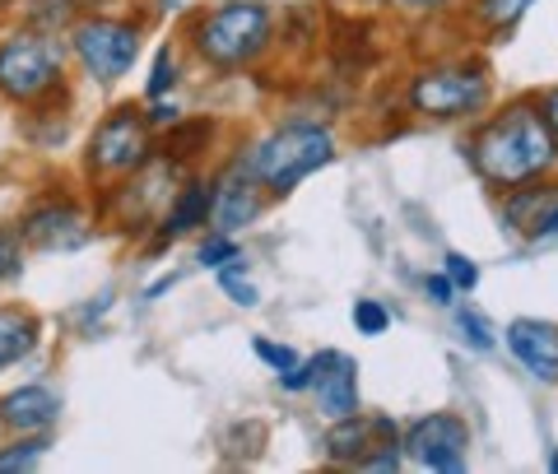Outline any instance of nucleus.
<instances>
[{"instance_id":"1","label":"nucleus","mask_w":558,"mask_h":474,"mask_svg":"<svg viewBox=\"0 0 558 474\" xmlns=\"http://www.w3.org/2000/svg\"><path fill=\"white\" fill-rule=\"evenodd\" d=\"M465 158L484 186L508 191L549 178L558 168V135L539 112V98H512L465 139Z\"/></svg>"},{"instance_id":"2","label":"nucleus","mask_w":558,"mask_h":474,"mask_svg":"<svg viewBox=\"0 0 558 474\" xmlns=\"http://www.w3.org/2000/svg\"><path fill=\"white\" fill-rule=\"evenodd\" d=\"M191 51L219 75L247 70L270 51L275 42V10L260 0H219V5L201 10L186 28Z\"/></svg>"},{"instance_id":"3","label":"nucleus","mask_w":558,"mask_h":474,"mask_svg":"<svg viewBox=\"0 0 558 474\" xmlns=\"http://www.w3.org/2000/svg\"><path fill=\"white\" fill-rule=\"evenodd\" d=\"M336 158V135L317 121H284L247 149V168L260 178L270 196H289L299 182H307L317 168Z\"/></svg>"},{"instance_id":"4","label":"nucleus","mask_w":558,"mask_h":474,"mask_svg":"<svg viewBox=\"0 0 558 474\" xmlns=\"http://www.w3.org/2000/svg\"><path fill=\"white\" fill-rule=\"evenodd\" d=\"M65 65L61 47L38 28H20L0 38V98L10 108H43L61 89Z\"/></svg>"},{"instance_id":"5","label":"nucleus","mask_w":558,"mask_h":474,"mask_svg":"<svg viewBox=\"0 0 558 474\" xmlns=\"http://www.w3.org/2000/svg\"><path fill=\"white\" fill-rule=\"evenodd\" d=\"M154 154H159V145H154V126L145 121V108L121 102V108H112L94 126L84 168H89L94 178H131V172L145 168Z\"/></svg>"},{"instance_id":"6","label":"nucleus","mask_w":558,"mask_h":474,"mask_svg":"<svg viewBox=\"0 0 558 474\" xmlns=\"http://www.w3.org/2000/svg\"><path fill=\"white\" fill-rule=\"evenodd\" d=\"M488 84L484 65H428L410 80V108L428 121H461L480 117L488 108Z\"/></svg>"},{"instance_id":"7","label":"nucleus","mask_w":558,"mask_h":474,"mask_svg":"<svg viewBox=\"0 0 558 474\" xmlns=\"http://www.w3.org/2000/svg\"><path fill=\"white\" fill-rule=\"evenodd\" d=\"M70 51H75V61L89 80L117 84L131 75V65L140 57V28L131 20H112V14L80 20L70 24Z\"/></svg>"},{"instance_id":"8","label":"nucleus","mask_w":558,"mask_h":474,"mask_svg":"<svg viewBox=\"0 0 558 474\" xmlns=\"http://www.w3.org/2000/svg\"><path fill=\"white\" fill-rule=\"evenodd\" d=\"M400 447H405V461L424 465V470H438V474H461L465 461H470V428L461 414H424L414 418L400 437Z\"/></svg>"},{"instance_id":"9","label":"nucleus","mask_w":558,"mask_h":474,"mask_svg":"<svg viewBox=\"0 0 558 474\" xmlns=\"http://www.w3.org/2000/svg\"><path fill=\"white\" fill-rule=\"evenodd\" d=\"M20 238L33 252H80L94 238V223L75 200H47L20 219Z\"/></svg>"},{"instance_id":"10","label":"nucleus","mask_w":558,"mask_h":474,"mask_svg":"<svg viewBox=\"0 0 558 474\" xmlns=\"http://www.w3.org/2000/svg\"><path fill=\"white\" fill-rule=\"evenodd\" d=\"M270 191L260 186V178L247 168V158H233L229 168L215 178V209H209V228L215 233H238V228L256 223V215L266 209Z\"/></svg>"},{"instance_id":"11","label":"nucleus","mask_w":558,"mask_h":474,"mask_svg":"<svg viewBox=\"0 0 558 474\" xmlns=\"http://www.w3.org/2000/svg\"><path fill=\"white\" fill-rule=\"evenodd\" d=\"M312 400H317V414L326 424H336V418H349L363 410L359 400V363L340 354V349H326V354L312 358Z\"/></svg>"},{"instance_id":"12","label":"nucleus","mask_w":558,"mask_h":474,"mask_svg":"<svg viewBox=\"0 0 558 474\" xmlns=\"http://www.w3.org/2000/svg\"><path fill=\"white\" fill-rule=\"evenodd\" d=\"M396 442V424L387 414H349V418H336V424L326 428L322 437V455L330 465H363L377 447H387Z\"/></svg>"},{"instance_id":"13","label":"nucleus","mask_w":558,"mask_h":474,"mask_svg":"<svg viewBox=\"0 0 558 474\" xmlns=\"http://www.w3.org/2000/svg\"><path fill=\"white\" fill-rule=\"evenodd\" d=\"M502 344L512 349V358L526 367L535 381L558 386V326L539 321V316H517L502 330Z\"/></svg>"},{"instance_id":"14","label":"nucleus","mask_w":558,"mask_h":474,"mask_svg":"<svg viewBox=\"0 0 558 474\" xmlns=\"http://www.w3.org/2000/svg\"><path fill=\"white\" fill-rule=\"evenodd\" d=\"M61 418V396L43 381H28L20 391L0 396V428L5 433H51Z\"/></svg>"},{"instance_id":"15","label":"nucleus","mask_w":558,"mask_h":474,"mask_svg":"<svg viewBox=\"0 0 558 474\" xmlns=\"http://www.w3.org/2000/svg\"><path fill=\"white\" fill-rule=\"evenodd\" d=\"M558 200V182L549 178H535V182H521V186H508L502 191V205H498V219L502 228H512L521 238H535V228L545 223V215Z\"/></svg>"},{"instance_id":"16","label":"nucleus","mask_w":558,"mask_h":474,"mask_svg":"<svg viewBox=\"0 0 558 474\" xmlns=\"http://www.w3.org/2000/svg\"><path fill=\"white\" fill-rule=\"evenodd\" d=\"M209 209H215V178H186L168 200V228L172 233H196L209 223Z\"/></svg>"},{"instance_id":"17","label":"nucleus","mask_w":558,"mask_h":474,"mask_svg":"<svg viewBox=\"0 0 558 474\" xmlns=\"http://www.w3.org/2000/svg\"><path fill=\"white\" fill-rule=\"evenodd\" d=\"M43 340V321L33 316L28 307H14V303H0V373L10 363H24L33 349Z\"/></svg>"},{"instance_id":"18","label":"nucleus","mask_w":558,"mask_h":474,"mask_svg":"<svg viewBox=\"0 0 558 474\" xmlns=\"http://www.w3.org/2000/svg\"><path fill=\"white\" fill-rule=\"evenodd\" d=\"M219 135V126L209 117H196V121H172L159 139V154L172 158V163H186V158H196L201 149H209V139Z\"/></svg>"},{"instance_id":"19","label":"nucleus","mask_w":558,"mask_h":474,"mask_svg":"<svg viewBox=\"0 0 558 474\" xmlns=\"http://www.w3.org/2000/svg\"><path fill=\"white\" fill-rule=\"evenodd\" d=\"M47 447H51V433H14V442L0 447V474L33 470L47 455Z\"/></svg>"},{"instance_id":"20","label":"nucleus","mask_w":558,"mask_h":474,"mask_svg":"<svg viewBox=\"0 0 558 474\" xmlns=\"http://www.w3.org/2000/svg\"><path fill=\"white\" fill-rule=\"evenodd\" d=\"M531 5L535 0H470V14H475L488 33H508Z\"/></svg>"},{"instance_id":"21","label":"nucleus","mask_w":558,"mask_h":474,"mask_svg":"<svg viewBox=\"0 0 558 474\" xmlns=\"http://www.w3.org/2000/svg\"><path fill=\"white\" fill-rule=\"evenodd\" d=\"M451 312H457V330H461V344H470V349H475V354H488V349H494L498 344V336H494V326H488L484 321V316L475 312V307H451Z\"/></svg>"},{"instance_id":"22","label":"nucleus","mask_w":558,"mask_h":474,"mask_svg":"<svg viewBox=\"0 0 558 474\" xmlns=\"http://www.w3.org/2000/svg\"><path fill=\"white\" fill-rule=\"evenodd\" d=\"M172 84H178V51H172L168 42L159 47V57H154V70H149V80H145V98H168L172 94Z\"/></svg>"},{"instance_id":"23","label":"nucleus","mask_w":558,"mask_h":474,"mask_svg":"<svg viewBox=\"0 0 558 474\" xmlns=\"http://www.w3.org/2000/svg\"><path fill=\"white\" fill-rule=\"evenodd\" d=\"M242 252H238V242H233V233H215V228H209L205 233V242L196 247V260L205 270H223L229 266V260H238Z\"/></svg>"},{"instance_id":"24","label":"nucleus","mask_w":558,"mask_h":474,"mask_svg":"<svg viewBox=\"0 0 558 474\" xmlns=\"http://www.w3.org/2000/svg\"><path fill=\"white\" fill-rule=\"evenodd\" d=\"M219 289L229 293L238 307H256V297H260V293H256V284L247 279V266H242V256H238V260H229V266L219 270Z\"/></svg>"},{"instance_id":"25","label":"nucleus","mask_w":558,"mask_h":474,"mask_svg":"<svg viewBox=\"0 0 558 474\" xmlns=\"http://www.w3.org/2000/svg\"><path fill=\"white\" fill-rule=\"evenodd\" d=\"M24 275V238L20 228H0V289Z\"/></svg>"},{"instance_id":"26","label":"nucleus","mask_w":558,"mask_h":474,"mask_svg":"<svg viewBox=\"0 0 558 474\" xmlns=\"http://www.w3.org/2000/svg\"><path fill=\"white\" fill-rule=\"evenodd\" d=\"M391 326V312L377 303V297H359L354 303V330L359 336H381Z\"/></svg>"},{"instance_id":"27","label":"nucleus","mask_w":558,"mask_h":474,"mask_svg":"<svg viewBox=\"0 0 558 474\" xmlns=\"http://www.w3.org/2000/svg\"><path fill=\"white\" fill-rule=\"evenodd\" d=\"M252 354L266 363V367H275V373H289V367L299 363V354H293L289 344H275V340H266V336H256V340H252Z\"/></svg>"},{"instance_id":"28","label":"nucleus","mask_w":558,"mask_h":474,"mask_svg":"<svg viewBox=\"0 0 558 474\" xmlns=\"http://www.w3.org/2000/svg\"><path fill=\"white\" fill-rule=\"evenodd\" d=\"M442 270L451 275V284L465 289V293L480 284V266H475V260H470V256H461V252H447V256H442Z\"/></svg>"},{"instance_id":"29","label":"nucleus","mask_w":558,"mask_h":474,"mask_svg":"<svg viewBox=\"0 0 558 474\" xmlns=\"http://www.w3.org/2000/svg\"><path fill=\"white\" fill-rule=\"evenodd\" d=\"M424 293H428V303H438V307H457V284H451V275L442 270V275H428L424 279Z\"/></svg>"},{"instance_id":"30","label":"nucleus","mask_w":558,"mask_h":474,"mask_svg":"<svg viewBox=\"0 0 558 474\" xmlns=\"http://www.w3.org/2000/svg\"><path fill=\"white\" fill-rule=\"evenodd\" d=\"M391 5H396L400 14H414V20H424V14H442V10H451L457 0H391Z\"/></svg>"},{"instance_id":"31","label":"nucleus","mask_w":558,"mask_h":474,"mask_svg":"<svg viewBox=\"0 0 558 474\" xmlns=\"http://www.w3.org/2000/svg\"><path fill=\"white\" fill-rule=\"evenodd\" d=\"M145 121H149L154 131H163V126H172V121H182V112H178V102L154 98V108H145Z\"/></svg>"},{"instance_id":"32","label":"nucleus","mask_w":558,"mask_h":474,"mask_svg":"<svg viewBox=\"0 0 558 474\" xmlns=\"http://www.w3.org/2000/svg\"><path fill=\"white\" fill-rule=\"evenodd\" d=\"M539 112H545V121H549L554 135H558V84H549V89L539 94Z\"/></svg>"},{"instance_id":"33","label":"nucleus","mask_w":558,"mask_h":474,"mask_svg":"<svg viewBox=\"0 0 558 474\" xmlns=\"http://www.w3.org/2000/svg\"><path fill=\"white\" fill-rule=\"evenodd\" d=\"M549 238H558V200H554V209L545 215V223L535 228V238H531V242H549Z\"/></svg>"},{"instance_id":"34","label":"nucleus","mask_w":558,"mask_h":474,"mask_svg":"<svg viewBox=\"0 0 558 474\" xmlns=\"http://www.w3.org/2000/svg\"><path fill=\"white\" fill-rule=\"evenodd\" d=\"M172 284H178V275H168V279H154L145 297H159V293H163V289H172Z\"/></svg>"},{"instance_id":"35","label":"nucleus","mask_w":558,"mask_h":474,"mask_svg":"<svg viewBox=\"0 0 558 474\" xmlns=\"http://www.w3.org/2000/svg\"><path fill=\"white\" fill-rule=\"evenodd\" d=\"M549 470H558V451H549Z\"/></svg>"},{"instance_id":"36","label":"nucleus","mask_w":558,"mask_h":474,"mask_svg":"<svg viewBox=\"0 0 558 474\" xmlns=\"http://www.w3.org/2000/svg\"><path fill=\"white\" fill-rule=\"evenodd\" d=\"M373 5H391V0H373Z\"/></svg>"}]
</instances>
